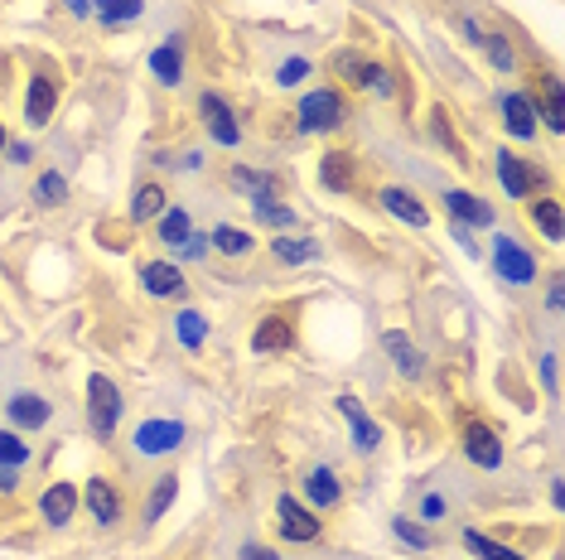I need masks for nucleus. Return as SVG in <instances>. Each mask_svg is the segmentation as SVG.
<instances>
[{
  "mask_svg": "<svg viewBox=\"0 0 565 560\" xmlns=\"http://www.w3.org/2000/svg\"><path fill=\"white\" fill-rule=\"evenodd\" d=\"M194 233V223H189V213L184 208H170V213H160V241L164 247H184V237Z\"/></svg>",
  "mask_w": 565,
  "mask_h": 560,
  "instance_id": "c85d7f7f",
  "label": "nucleus"
},
{
  "mask_svg": "<svg viewBox=\"0 0 565 560\" xmlns=\"http://www.w3.org/2000/svg\"><path fill=\"white\" fill-rule=\"evenodd\" d=\"M420 517H426V521L445 517V498H440V493H426V498H420Z\"/></svg>",
  "mask_w": 565,
  "mask_h": 560,
  "instance_id": "c03bdc74",
  "label": "nucleus"
},
{
  "mask_svg": "<svg viewBox=\"0 0 565 560\" xmlns=\"http://www.w3.org/2000/svg\"><path fill=\"white\" fill-rule=\"evenodd\" d=\"M160 213H164V189L160 184H140L136 198H131V218L150 223V218H160Z\"/></svg>",
  "mask_w": 565,
  "mask_h": 560,
  "instance_id": "a878e982",
  "label": "nucleus"
},
{
  "mask_svg": "<svg viewBox=\"0 0 565 560\" xmlns=\"http://www.w3.org/2000/svg\"><path fill=\"white\" fill-rule=\"evenodd\" d=\"M333 73H339L343 83H353V87H358V73H363V58H358V54H333Z\"/></svg>",
  "mask_w": 565,
  "mask_h": 560,
  "instance_id": "58836bf2",
  "label": "nucleus"
},
{
  "mask_svg": "<svg viewBox=\"0 0 565 560\" xmlns=\"http://www.w3.org/2000/svg\"><path fill=\"white\" fill-rule=\"evenodd\" d=\"M15 469H6V464H0V493H15Z\"/></svg>",
  "mask_w": 565,
  "mask_h": 560,
  "instance_id": "de8ad7c7",
  "label": "nucleus"
},
{
  "mask_svg": "<svg viewBox=\"0 0 565 560\" xmlns=\"http://www.w3.org/2000/svg\"><path fill=\"white\" fill-rule=\"evenodd\" d=\"M353 174H358V164H353V155H343V150H329L324 164H319V180H324V189H333V194H349Z\"/></svg>",
  "mask_w": 565,
  "mask_h": 560,
  "instance_id": "412c9836",
  "label": "nucleus"
},
{
  "mask_svg": "<svg viewBox=\"0 0 565 560\" xmlns=\"http://www.w3.org/2000/svg\"><path fill=\"white\" fill-rule=\"evenodd\" d=\"M305 493H310L315 507H339L343 503V483L333 469H310V478H305Z\"/></svg>",
  "mask_w": 565,
  "mask_h": 560,
  "instance_id": "4be33fe9",
  "label": "nucleus"
},
{
  "mask_svg": "<svg viewBox=\"0 0 565 560\" xmlns=\"http://www.w3.org/2000/svg\"><path fill=\"white\" fill-rule=\"evenodd\" d=\"M532 107H536V117H546V131H565V87L556 73H546L542 87H532Z\"/></svg>",
  "mask_w": 565,
  "mask_h": 560,
  "instance_id": "6e6552de",
  "label": "nucleus"
},
{
  "mask_svg": "<svg viewBox=\"0 0 565 560\" xmlns=\"http://www.w3.org/2000/svg\"><path fill=\"white\" fill-rule=\"evenodd\" d=\"M87 513H93L102 527H117L121 513H126V498H121V488L111 483L107 474H93L87 478Z\"/></svg>",
  "mask_w": 565,
  "mask_h": 560,
  "instance_id": "39448f33",
  "label": "nucleus"
},
{
  "mask_svg": "<svg viewBox=\"0 0 565 560\" xmlns=\"http://www.w3.org/2000/svg\"><path fill=\"white\" fill-rule=\"evenodd\" d=\"M542 377H546V387L556 391V358H546V363H542Z\"/></svg>",
  "mask_w": 565,
  "mask_h": 560,
  "instance_id": "09e8293b",
  "label": "nucleus"
},
{
  "mask_svg": "<svg viewBox=\"0 0 565 560\" xmlns=\"http://www.w3.org/2000/svg\"><path fill=\"white\" fill-rule=\"evenodd\" d=\"M0 150H6V126H0Z\"/></svg>",
  "mask_w": 565,
  "mask_h": 560,
  "instance_id": "8fccbe9b",
  "label": "nucleus"
},
{
  "mask_svg": "<svg viewBox=\"0 0 565 560\" xmlns=\"http://www.w3.org/2000/svg\"><path fill=\"white\" fill-rule=\"evenodd\" d=\"M435 136H440V146H445V150H455V155H465V146H459V136H455V131H449L445 111H435Z\"/></svg>",
  "mask_w": 565,
  "mask_h": 560,
  "instance_id": "79ce46f5",
  "label": "nucleus"
},
{
  "mask_svg": "<svg viewBox=\"0 0 565 560\" xmlns=\"http://www.w3.org/2000/svg\"><path fill=\"white\" fill-rule=\"evenodd\" d=\"M174 334L184 348H203V334H209V320H203L199 310H184V314H174Z\"/></svg>",
  "mask_w": 565,
  "mask_h": 560,
  "instance_id": "c756f323",
  "label": "nucleus"
},
{
  "mask_svg": "<svg viewBox=\"0 0 565 560\" xmlns=\"http://www.w3.org/2000/svg\"><path fill=\"white\" fill-rule=\"evenodd\" d=\"M73 513H78V488H73V483H49L44 498H40L44 527H68Z\"/></svg>",
  "mask_w": 565,
  "mask_h": 560,
  "instance_id": "9d476101",
  "label": "nucleus"
},
{
  "mask_svg": "<svg viewBox=\"0 0 565 560\" xmlns=\"http://www.w3.org/2000/svg\"><path fill=\"white\" fill-rule=\"evenodd\" d=\"M493 271L508 286H532L536 280V257L512 237H493Z\"/></svg>",
  "mask_w": 565,
  "mask_h": 560,
  "instance_id": "20e7f679",
  "label": "nucleus"
},
{
  "mask_svg": "<svg viewBox=\"0 0 565 560\" xmlns=\"http://www.w3.org/2000/svg\"><path fill=\"white\" fill-rule=\"evenodd\" d=\"M199 117H203V126H209V136L217 140V146H237V140H242L233 107H227V101L217 97V93H203V101H199Z\"/></svg>",
  "mask_w": 565,
  "mask_h": 560,
  "instance_id": "423d86ee",
  "label": "nucleus"
},
{
  "mask_svg": "<svg viewBox=\"0 0 565 560\" xmlns=\"http://www.w3.org/2000/svg\"><path fill=\"white\" fill-rule=\"evenodd\" d=\"M349 107L333 87H315V93L300 97V131H339Z\"/></svg>",
  "mask_w": 565,
  "mask_h": 560,
  "instance_id": "7ed1b4c3",
  "label": "nucleus"
},
{
  "mask_svg": "<svg viewBox=\"0 0 565 560\" xmlns=\"http://www.w3.org/2000/svg\"><path fill=\"white\" fill-rule=\"evenodd\" d=\"M377 203L392 213V218H402V223H411V227H426V223H430L426 203H420L416 194H406V189H396V184L377 189Z\"/></svg>",
  "mask_w": 565,
  "mask_h": 560,
  "instance_id": "4468645a",
  "label": "nucleus"
},
{
  "mask_svg": "<svg viewBox=\"0 0 565 560\" xmlns=\"http://www.w3.org/2000/svg\"><path fill=\"white\" fill-rule=\"evenodd\" d=\"M465 546H469V551H473V556H479V560H522L518 551H508V546L488 541V537H483V531H465Z\"/></svg>",
  "mask_w": 565,
  "mask_h": 560,
  "instance_id": "473e14b6",
  "label": "nucleus"
},
{
  "mask_svg": "<svg viewBox=\"0 0 565 560\" xmlns=\"http://www.w3.org/2000/svg\"><path fill=\"white\" fill-rule=\"evenodd\" d=\"M498 111H503V126L518 140H532L536 136V107H532V97H526V93H503Z\"/></svg>",
  "mask_w": 565,
  "mask_h": 560,
  "instance_id": "f8f14e48",
  "label": "nucleus"
},
{
  "mask_svg": "<svg viewBox=\"0 0 565 560\" xmlns=\"http://www.w3.org/2000/svg\"><path fill=\"white\" fill-rule=\"evenodd\" d=\"M546 310L561 314V276H551V290H546Z\"/></svg>",
  "mask_w": 565,
  "mask_h": 560,
  "instance_id": "a18cd8bd",
  "label": "nucleus"
},
{
  "mask_svg": "<svg viewBox=\"0 0 565 560\" xmlns=\"http://www.w3.org/2000/svg\"><path fill=\"white\" fill-rule=\"evenodd\" d=\"M140 286H146V295L174 300V295H184V271L170 261H146L140 266Z\"/></svg>",
  "mask_w": 565,
  "mask_h": 560,
  "instance_id": "9b49d317",
  "label": "nucleus"
},
{
  "mask_svg": "<svg viewBox=\"0 0 565 560\" xmlns=\"http://www.w3.org/2000/svg\"><path fill=\"white\" fill-rule=\"evenodd\" d=\"M6 155H10V164H30L34 150H30V146H6Z\"/></svg>",
  "mask_w": 565,
  "mask_h": 560,
  "instance_id": "49530a36",
  "label": "nucleus"
},
{
  "mask_svg": "<svg viewBox=\"0 0 565 560\" xmlns=\"http://www.w3.org/2000/svg\"><path fill=\"white\" fill-rule=\"evenodd\" d=\"M276 78H280V87H295V83H305V78H310V63H305V58H290V63H280V73H276Z\"/></svg>",
  "mask_w": 565,
  "mask_h": 560,
  "instance_id": "ea45409f",
  "label": "nucleus"
},
{
  "mask_svg": "<svg viewBox=\"0 0 565 560\" xmlns=\"http://www.w3.org/2000/svg\"><path fill=\"white\" fill-rule=\"evenodd\" d=\"M150 68H156V78H160L164 87H179V83H184V44H179V40H164L156 54H150Z\"/></svg>",
  "mask_w": 565,
  "mask_h": 560,
  "instance_id": "6ab92c4d",
  "label": "nucleus"
},
{
  "mask_svg": "<svg viewBox=\"0 0 565 560\" xmlns=\"http://www.w3.org/2000/svg\"><path fill=\"white\" fill-rule=\"evenodd\" d=\"M237 560H280V551H271L266 541H247V546H242V556H237Z\"/></svg>",
  "mask_w": 565,
  "mask_h": 560,
  "instance_id": "37998d69",
  "label": "nucleus"
},
{
  "mask_svg": "<svg viewBox=\"0 0 565 560\" xmlns=\"http://www.w3.org/2000/svg\"><path fill=\"white\" fill-rule=\"evenodd\" d=\"M445 208H449V223H469V227H493V208L483 198L465 194V189H449L445 194Z\"/></svg>",
  "mask_w": 565,
  "mask_h": 560,
  "instance_id": "dca6fc26",
  "label": "nucleus"
},
{
  "mask_svg": "<svg viewBox=\"0 0 565 560\" xmlns=\"http://www.w3.org/2000/svg\"><path fill=\"white\" fill-rule=\"evenodd\" d=\"M498 180H503V189L512 198H532L536 189H542V170H532L526 160L508 155V150H498Z\"/></svg>",
  "mask_w": 565,
  "mask_h": 560,
  "instance_id": "0eeeda50",
  "label": "nucleus"
},
{
  "mask_svg": "<svg viewBox=\"0 0 565 560\" xmlns=\"http://www.w3.org/2000/svg\"><path fill=\"white\" fill-rule=\"evenodd\" d=\"M117 420H121V387L111 377L93 373V381H87V426H93V435L107 440L117 430Z\"/></svg>",
  "mask_w": 565,
  "mask_h": 560,
  "instance_id": "f257e3e1",
  "label": "nucleus"
},
{
  "mask_svg": "<svg viewBox=\"0 0 565 560\" xmlns=\"http://www.w3.org/2000/svg\"><path fill=\"white\" fill-rule=\"evenodd\" d=\"M10 420H15V430H44L49 416H54V406H49L44 397H34V391H15V397L6 401Z\"/></svg>",
  "mask_w": 565,
  "mask_h": 560,
  "instance_id": "ddd939ff",
  "label": "nucleus"
},
{
  "mask_svg": "<svg viewBox=\"0 0 565 560\" xmlns=\"http://www.w3.org/2000/svg\"><path fill=\"white\" fill-rule=\"evenodd\" d=\"M465 454L479 469H498L503 464V440H498L488 426H465Z\"/></svg>",
  "mask_w": 565,
  "mask_h": 560,
  "instance_id": "2eb2a0df",
  "label": "nucleus"
},
{
  "mask_svg": "<svg viewBox=\"0 0 565 560\" xmlns=\"http://www.w3.org/2000/svg\"><path fill=\"white\" fill-rule=\"evenodd\" d=\"M54 101H58V87L54 78H30V93H24V121L30 126H49V117H54Z\"/></svg>",
  "mask_w": 565,
  "mask_h": 560,
  "instance_id": "f3484780",
  "label": "nucleus"
},
{
  "mask_svg": "<svg viewBox=\"0 0 565 560\" xmlns=\"http://www.w3.org/2000/svg\"><path fill=\"white\" fill-rule=\"evenodd\" d=\"M276 521H280V537H286V541H319V517L305 513L290 493L276 503Z\"/></svg>",
  "mask_w": 565,
  "mask_h": 560,
  "instance_id": "1a4fd4ad",
  "label": "nucleus"
},
{
  "mask_svg": "<svg viewBox=\"0 0 565 560\" xmlns=\"http://www.w3.org/2000/svg\"><path fill=\"white\" fill-rule=\"evenodd\" d=\"M252 213H256L262 223H271V227H290V223H295V213L280 208L276 198H252Z\"/></svg>",
  "mask_w": 565,
  "mask_h": 560,
  "instance_id": "4c0bfd02",
  "label": "nucleus"
},
{
  "mask_svg": "<svg viewBox=\"0 0 565 560\" xmlns=\"http://www.w3.org/2000/svg\"><path fill=\"white\" fill-rule=\"evenodd\" d=\"M140 6H146V0H97V15L107 24H126L140 15Z\"/></svg>",
  "mask_w": 565,
  "mask_h": 560,
  "instance_id": "f704fd0d",
  "label": "nucleus"
},
{
  "mask_svg": "<svg viewBox=\"0 0 565 560\" xmlns=\"http://www.w3.org/2000/svg\"><path fill=\"white\" fill-rule=\"evenodd\" d=\"M233 180H237V189H247L252 198H276V180H271V174H256V170H237Z\"/></svg>",
  "mask_w": 565,
  "mask_h": 560,
  "instance_id": "c9c22d12",
  "label": "nucleus"
},
{
  "mask_svg": "<svg viewBox=\"0 0 565 560\" xmlns=\"http://www.w3.org/2000/svg\"><path fill=\"white\" fill-rule=\"evenodd\" d=\"M358 87H363V93H377V97H392L396 93L392 73L382 68V63H363V73H358Z\"/></svg>",
  "mask_w": 565,
  "mask_h": 560,
  "instance_id": "72a5a7b5",
  "label": "nucleus"
},
{
  "mask_svg": "<svg viewBox=\"0 0 565 560\" xmlns=\"http://www.w3.org/2000/svg\"><path fill=\"white\" fill-rule=\"evenodd\" d=\"M290 343H295V334H290L286 314H266V320L256 324V334H252V348L256 353H286Z\"/></svg>",
  "mask_w": 565,
  "mask_h": 560,
  "instance_id": "a211bd4d",
  "label": "nucleus"
},
{
  "mask_svg": "<svg viewBox=\"0 0 565 560\" xmlns=\"http://www.w3.org/2000/svg\"><path fill=\"white\" fill-rule=\"evenodd\" d=\"M30 460H34L30 440H24L20 430H0V464H6V469H24Z\"/></svg>",
  "mask_w": 565,
  "mask_h": 560,
  "instance_id": "bb28decb",
  "label": "nucleus"
},
{
  "mask_svg": "<svg viewBox=\"0 0 565 560\" xmlns=\"http://www.w3.org/2000/svg\"><path fill=\"white\" fill-rule=\"evenodd\" d=\"M479 44H483V54H488V63H493V68H512V44L503 40V34H479Z\"/></svg>",
  "mask_w": 565,
  "mask_h": 560,
  "instance_id": "e433bc0d",
  "label": "nucleus"
},
{
  "mask_svg": "<svg viewBox=\"0 0 565 560\" xmlns=\"http://www.w3.org/2000/svg\"><path fill=\"white\" fill-rule=\"evenodd\" d=\"M209 241L223 251V257H247L252 251V233H242V227H213Z\"/></svg>",
  "mask_w": 565,
  "mask_h": 560,
  "instance_id": "2f4dec72",
  "label": "nucleus"
},
{
  "mask_svg": "<svg viewBox=\"0 0 565 560\" xmlns=\"http://www.w3.org/2000/svg\"><path fill=\"white\" fill-rule=\"evenodd\" d=\"M526 213H532V223L542 227L546 241H561V237H565V227H561V203H556V198H532V203H526Z\"/></svg>",
  "mask_w": 565,
  "mask_h": 560,
  "instance_id": "b1692460",
  "label": "nucleus"
},
{
  "mask_svg": "<svg viewBox=\"0 0 565 560\" xmlns=\"http://www.w3.org/2000/svg\"><path fill=\"white\" fill-rule=\"evenodd\" d=\"M174 493H179V474H160L156 488H150V498H146V521H160L164 513H170Z\"/></svg>",
  "mask_w": 565,
  "mask_h": 560,
  "instance_id": "393cba45",
  "label": "nucleus"
},
{
  "mask_svg": "<svg viewBox=\"0 0 565 560\" xmlns=\"http://www.w3.org/2000/svg\"><path fill=\"white\" fill-rule=\"evenodd\" d=\"M271 251H276V261H315L319 257V241H310V237H276L271 241Z\"/></svg>",
  "mask_w": 565,
  "mask_h": 560,
  "instance_id": "cd10ccee",
  "label": "nucleus"
},
{
  "mask_svg": "<svg viewBox=\"0 0 565 560\" xmlns=\"http://www.w3.org/2000/svg\"><path fill=\"white\" fill-rule=\"evenodd\" d=\"M382 348L392 353V363H396V373H402V377H420V373H426V358H420V348L406 334H382Z\"/></svg>",
  "mask_w": 565,
  "mask_h": 560,
  "instance_id": "aec40b11",
  "label": "nucleus"
},
{
  "mask_svg": "<svg viewBox=\"0 0 565 560\" xmlns=\"http://www.w3.org/2000/svg\"><path fill=\"white\" fill-rule=\"evenodd\" d=\"M184 440H189V430L179 426V420H164V416L140 420L136 435H131L136 454H146V460H164V454H179V450H184Z\"/></svg>",
  "mask_w": 565,
  "mask_h": 560,
  "instance_id": "f03ea898",
  "label": "nucleus"
},
{
  "mask_svg": "<svg viewBox=\"0 0 565 560\" xmlns=\"http://www.w3.org/2000/svg\"><path fill=\"white\" fill-rule=\"evenodd\" d=\"M396 537H402L406 546H416V551H426V546H430V537H426V531H420V527H411L406 517H396Z\"/></svg>",
  "mask_w": 565,
  "mask_h": 560,
  "instance_id": "a19ab883",
  "label": "nucleus"
},
{
  "mask_svg": "<svg viewBox=\"0 0 565 560\" xmlns=\"http://www.w3.org/2000/svg\"><path fill=\"white\" fill-rule=\"evenodd\" d=\"M34 203H40V208H58V203H68V180H63V174H40V184H34Z\"/></svg>",
  "mask_w": 565,
  "mask_h": 560,
  "instance_id": "7c9ffc66",
  "label": "nucleus"
},
{
  "mask_svg": "<svg viewBox=\"0 0 565 560\" xmlns=\"http://www.w3.org/2000/svg\"><path fill=\"white\" fill-rule=\"evenodd\" d=\"M339 411L353 420V440H358V450H377V444H382V430L363 416V406H358L353 397H339Z\"/></svg>",
  "mask_w": 565,
  "mask_h": 560,
  "instance_id": "5701e85b",
  "label": "nucleus"
}]
</instances>
